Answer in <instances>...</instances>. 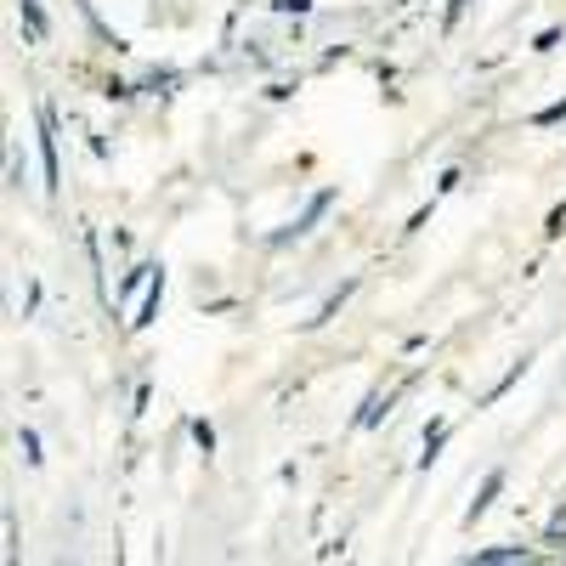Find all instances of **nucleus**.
<instances>
[{
  "label": "nucleus",
  "instance_id": "obj_1",
  "mask_svg": "<svg viewBox=\"0 0 566 566\" xmlns=\"http://www.w3.org/2000/svg\"><path fill=\"white\" fill-rule=\"evenodd\" d=\"M34 125H40V165H45V193H57L63 170H57V114H52V103H40V108H34Z\"/></svg>",
  "mask_w": 566,
  "mask_h": 566
},
{
  "label": "nucleus",
  "instance_id": "obj_2",
  "mask_svg": "<svg viewBox=\"0 0 566 566\" xmlns=\"http://www.w3.org/2000/svg\"><path fill=\"white\" fill-rule=\"evenodd\" d=\"M544 549H533V544H493V549H476V555H464L459 566H527V560H538Z\"/></svg>",
  "mask_w": 566,
  "mask_h": 566
},
{
  "label": "nucleus",
  "instance_id": "obj_3",
  "mask_svg": "<svg viewBox=\"0 0 566 566\" xmlns=\"http://www.w3.org/2000/svg\"><path fill=\"white\" fill-rule=\"evenodd\" d=\"M328 205H335V193H317V199H312V205H306V210L290 221V227H277V232H272V244H290V239H301V232H312V221H317Z\"/></svg>",
  "mask_w": 566,
  "mask_h": 566
},
{
  "label": "nucleus",
  "instance_id": "obj_4",
  "mask_svg": "<svg viewBox=\"0 0 566 566\" xmlns=\"http://www.w3.org/2000/svg\"><path fill=\"white\" fill-rule=\"evenodd\" d=\"M504 493V470H488V482L476 488V499H470V510H464V527H476L482 522V515L493 510V499Z\"/></svg>",
  "mask_w": 566,
  "mask_h": 566
},
{
  "label": "nucleus",
  "instance_id": "obj_5",
  "mask_svg": "<svg viewBox=\"0 0 566 566\" xmlns=\"http://www.w3.org/2000/svg\"><path fill=\"white\" fill-rule=\"evenodd\" d=\"M538 549H544V555H566V493H560V504L549 510V522H544V533H538Z\"/></svg>",
  "mask_w": 566,
  "mask_h": 566
},
{
  "label": "nucleus",
  "instance_id": "obj_6",
  "mask_svg": "<svg viewBox=\"0 0 566 566\" xmlns=\"http://www.w3.org/2000/svg\"><path fill=\"white\" fill-rule=\"evenodd\" d=\"M391 402H397V391H380V386H374V391L363 397V408H357V419H352V424H357V431H368V424H380V419L391 413Z\"/></svg>",
  "mask_w": 566,
  "mask_h": 566
},
{
  "label": "nucleus",
  "instance_id": "obj_7",
  "mask_svg": "<svg viewBox=\"0 0 566 566\" xmlns=\"http://www.w3.org/2000/svg\"><path fill=\"white\" fill-rule=\"evenodd\" d=\"M442 442H448V419H431L424 424V453H419V470H431L442 459Z\"/></svg>",
  "mask_w": 566,
  "mask_h": 566
},
{
  "label": "nucleus",
  "instance_id": "obj_8",
  "mask_svg": "<svg viewBox=\"0 0 566 566\" xmlns=\"http://www.w3.org/2000/svg\"><path fill=\"white\" fill-rule=\"evenodd\" d=\"M159 301H165V272H154V277H148V301H142V312H136L130 323H136V328H148V323L159 317Z\"/></svg>",
  "mask_w": 566,
  "mask_h": 566
},
{
  "label": "nucleus",
  "instance_id": "obj_9",
  "mask_svg": "<svg viewBox=\"0 0 566 566\" xmlns=\"http://www.w3.org/2000/svg\"><path fill=\"white\" fill-rule=\"evenodd\" d=\"M18 12H23V29H29V40H45V34H52V18H45V7H40V0H18Z\"/></svg>",
  "mask_w": 566,
  "mask_h": 566
},
{
  "label": "nucleus",
  "instance_id": "obj_10",
  "mask_svg": "<svg viewBox=\"0 0 566 566\" xmlns=\"http://www.w3.org/2000/svg\"><path fill=\"white\" fill-rule=\"evenodd\" d=\"M352 290H357V277H346L340 290H328V295H323V306H317V317H312V328H317V323H328V317H335V312L346 306V295H352Z\"/></svg>",
  "mask_w": 566,
  "mask_h": 566
},
{
  "label": "nucleus",
  "instance_id": "obj_11",
  "mask_svg": "<svg viewBox=\"0 0 566 566\" xmlns=\"http://www.w3.org/2000/svg\"><path fill=\"white\" fill-rule=\"evenodd\" d=\"M18 448H23V459H29V464H40V437L29 431V424H23V431H18Z\"/></svg>",
  "mask_w": 566,
  "mask_h": 566
},
{
  "label": "nucleus",
  "instance_id": "obj_12",
  "mask_svg": "<svg viewBox=\"0 0 566 566\" xmlns=\"http://www.w3.org/2000/svg\"><path fill=\"white\" fill-rule=\"evenodd\" d=\"M560 119H566V97H560V103H549L544 114H533V125H560Z\"/></svg>",
  "mask_w": 566,
  "mask_h": 566
},
{
  "label": "nucleus",
  "instance_id": "obj_13",
  "mask_svg": "<svg viewBox=\"0 0 566 566\" xmlns=\"http://www.w3.org/2000/svg\"><path fill=\"white\" fill-rule=\"evenodd\" d=\"M193 442H199V448H205V453H210V448H216V431H210V419H193Z\"/></svg>",
  "mask_w": 566,
  "mask_h": 566
},
{
  "label": "nucleus",
  "instance_id": "obj_14",
  "mask_svg": "<svg viewBox=\"0 0 566 566\" xmlns=\"http://www.w3.org/2000/svg\"><path fill=\"white\" fill-rule=\"evenodd\" d=\"M170 85H176V74H154V80L142 85V91H154V97H159V91H170Z\"/></svg>",
  "mask_w": 566,
  "mask_h": 566
},
{
  "label": "nucleus",
  "instance_id": "obj_15",
  "mask_svg": "<svg viewBox=\"0 0 566 566\" xmlns=\"http://www.w3.org/2000/svg\"><path fill=\"white\" fill-rule=\"evenodd\" d=\"M277 12H312V0H272Z\"/></svg>",
  "mask_w": 566,
  "mask_h": 566
},
{
  "label": "nucleus",
  "instance_id": "obj_16",
  "mask_svg": "<svg viewBox=\"0 0 566 566\" xmlns=\"http://www.w3.org/2000/svg\"><path fill=\"white\" fill-rule=\"evenodd\" d=\"M560 232H566V205H560V210L549 216V239H560Z\"/></svg>",
  "mask_w": 566,
  "mask_h": 566
},
{
  "label": "nucleus",
  "instance_id": "obj_17",
  "mask_svg": "<svg viewBox=\"0 0 566 566\" xmlns=\"http://www.w3.org/2000/svg\"><path fill=\"white\" fill-rule=\"evenodd\" d=\"M459 12H464V0H448V23H459Z\"/></svg>",
  "mask_w": 566,
  "mask_h": 566
},
{
  "label": "nucleus",
  "instance_id": "obj_18",
  "mask_svg": "<svg viewBox=\"0 0 566 566\" xmlns=\"http://www.w3.org/2000/svg\"><path fill=\"white\" fill-rule=\"evenodd\" d=\"M555 566H566V555H555Z\"/></svg>",
  "mask_w": 566,
  "mask_h": 566
}]
</instances>
